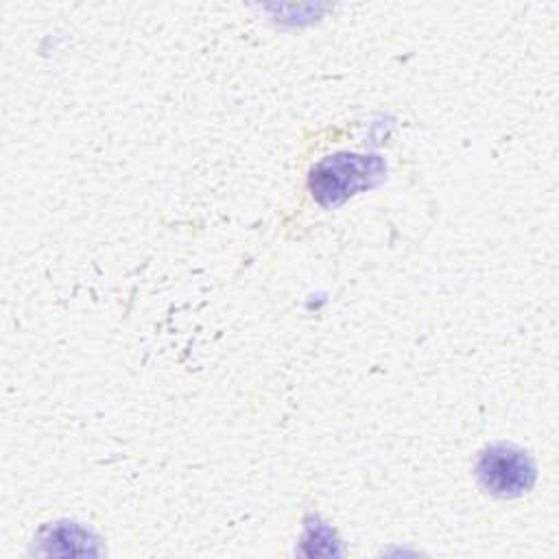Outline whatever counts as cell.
<instances>
[{"label":"cell","instance_id":"6da1fadb","mask_svg":"<svg viewBox=\"0 0 559 559\" xmlns=\"http://www.w3.org/2000/svg\"><path fill=\"white\" fill-rule=\"evenodd\" d=\"M384 175L378 157L334 155L321 162L310 175V188L319 203L336 205L360 188L373 186Z\"/></svg>","mask_w":559,"mask_h":559},{"label":"cell","instance_id":"7a4b0ae2","mask_svg":"<svg viewBox=\"0 0 559 559\" xmlns=\"http://www.w3.org/2000/svg\"><path fill=\"white\" fill-rule=\"evenodd\" d=\"M476 476L485 491L511 498L520 496L535 483V463L531 456L513 445H489L476 463Z\"/></svg>","mask_w":559,"mask_h":559}]
</instances>
